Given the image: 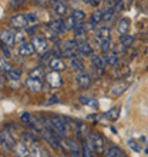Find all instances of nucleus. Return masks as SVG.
<instances>
[{
    "label": "nucleus",
    "mask_w": 148,
    "mask_h": 157,
    "mask_svg": "<svg viewBox=\"0 0 148 157\" xmlns=\"http://www.w3.org/2000/svg\"><path fill=\"white\" fill-rule=\"evenodd\" d=\"M46 126L50 128H53L54 132L57 133L60 137H66L67 136V126L64 123V120L61 117H57V116H53L50 119L46 120Z\"/></svg>",
    "instance_id": "1"
},
{
    "label": "nucleus",
    "mask_w": 148,
    "mask_h": 157,
    "mask_svg": "<svg viewBox=\"0 0 148 157\" xmlns=\"http://www.w3.org/2000/svg\"><path fill=\"white\" fill-rule=\"evenodd\" d=\"M88 143H90V146L93 147L94 153H97V154L104 153V140L100 134H97V133H90Z\"/></svg>",
    "instance_id": "2"
},
{
    "label": "nucleus",
    "mask_w": 148,
    "mask_h": 157,
    "mask_svg": "<svg viewBox=\"0 0 148 157\" xmlns=\"http://www.w3.org/2000/svg\"><path fill=\"white\" fill-rule=\"evenodd\" d=\"M2 139H0V143H2V149H3V151H12V149H14V146H16V143H14V140L12 139V136H10V133L6 132V130H2Z\"/></svg>",
    "instance_id": "3"
},
{
    "label": "nucleus",
    "mask_w": 148,
    "mask_h": 157,
    "mask_svg": "<svg viewBox=\"0 0 148 157\" xmlns=\"http://www.w3.org/2000/svg\"><path fill=\"white\" fill-rule=\"evenodd\" d=\"M10 26H12L13 29H24V27H27L29 26V23H27V16H24V14H14V16L10 19Z\"/></svg>",
    "instance_id": "4"
},
{
    "label": "nucleus",
    "mask_w": 148,
    "mask_h": 157,
    "mask_svg": "<svg viewBox=\"0 0 148 157\" xmlns=\"http://www.w3.org/2000/svg\"><path fill=\"white\" fill-rule=\"evenodd\" d=\"M49 27L51 32H54V34H64L66 32V23L63 19H53L49 23Z\"/></svg>",
    "instance_id": "5"
},
{
    "label": "nucleus",
    "mask_w": 148,
    "mask_h": 157,
    "mask_svg": "<svg viewBox=\"0 0 148 157\" xmlns=\"http://www.w3.org/2000/svg\"><path fill=\"white\" fill-rule=\"evenodd\" d=\"M50 6L53 9V12L57 16H66L67 14V6L63 0H50Z\"/></svg>",
    "instance_id": "6"
},
{
    "label": "nucleus",
    "mask_w": 148,
    "mask_h": 157,
    "mask_svg": "<svg viewBox=\"0 0 148 157\" xmlns=\"http://www.w3.org/2000/svg\"><path fill=\"white\" fill-rule=\"evenodd\" d=\"M31 43H33L36 52H39V53H46V52L49 50V43H47L46 37H43V36H37V37H34Z\"/></svg>",
    "instance_id": "7"
},
{
    "label": "nucleus",
    "mask_w": 148,
    "mask_h": 157,
    "mask_svg": "<svg viewBox=\"0 0 148 157\" xmlns=\"http://www.w3.org/2000/svg\"><path fill=\"white\" fill-rule=\"evenodd\" d=\"M128 89V84L124 82H115L113 86H111L110 89V94L113 96V97H118V96H121L124 93V91Z\"/></svg>",
    "instance_id": "8"
},
{
    "label": "nucleus",
    "mask_w": 148,
    "mask_h": 157,
    "mask_svg": "<svg viewBox=\"0 0 148 157\" xmlns=\"http://www.w3.org/2000/svg\"><path fill=\"white\" fill-rule=\"evenodd\" d=\"M46 82L49 83L51 87H60L63 84V80L58 75V71H50L49 75L46 76Z\"/></svg>",
    "instance_id": "9"
},
{
    "label": "nucleus",
    "mask_w": 148,
    "mask_h": 157,
    "mask_svg": "<svg viewBox=\"0 0 148 157\" xmlns=\"http://www.w3.org/2000/svg\"><path fill=\"white\" fill-rule=\"evenodd\" d=\"M17 52H19V54L23 56V57H29V56H31V54L36 52V49H34L33 43H27V41H24V43H21V44L19 46Z\"/></svg>",
    "instance_id": "10"
},
{
    "label": "nucleus",
    "mask_w": 148,
    "mask_h": 157,
    "mask_svg": "<svg viewBox=\"0 0 148 157\" xmlns=\"http://www.w3.org/2000/svg\"><path fill=\"white\" fill-rule=\"evenodd\" d=\"M26 86L29 87L30 91H33V93H39V91L43 89V83H41V80H39V78L29 77L27 80H26Z\"/></svg>",
    "instance_id": "11"
},
{
    "label": "nucleus",
    "mask_w": 148,
    "mask_h": 157,
    "mask_svg": "<svg viewBox=\"0 0 148 157\" xmlns=\"http://www.w3.org/2000/svg\"><path fill=\"white\" fill-rule=\"evenodd\" d=\"M14 153H16L17 157H29L30 156V150L29 146L24 144V143H16L14 146Z\"/></svg>",
    "instance_id": "12"
},
{
    "label": "nucleus",
    "mask_w": 148,
    "mask_h": 157,
    "mask_svg": "<svg viewBox=\"0 0 148 157\" xmlns=\"http://www.w3.org/2000/svg\"><path fill=\"white\" fill-rule=\"evenodd\" d=\"M110 34H111L110 27H107V26L100 27V29L97 30V33H95V40H98V44H100V41L110 40Z\"/></svg>",
    "instance_id": "13"
},
{
    "label": "nucleus",
    "mask_w": 148,
    "mask_h": 157,
    "mask_svg": "<svg viewBox=\"0 0 148 157\" xmlns=\"http://www.w3.org/2000/svg\"><path fill=\"white\" fill-rule=\"evenodd\" d=\"M14 41H16V36H14L12 32H9V30H3V32H2V43H4V44L9 46V47H13V46H14Z\"/></svg>",
    "instance_id": "14"
},
{
    "label": "nucleus",
    "mask_w": 148,
    "mask_h": 157,
    "mask_svg": "<svg viewBox=\"0 0 148 157\" xmlns=\"http://www.w3.org/2000/svg\"><path fill=\"white\" fill-rule=\"evenodd\" d=\"M74 36L77 39H86L87 37V27L83 21H77V25L74 27Z\"/></svg>",
    "instance_id": "15"
},
{
    "label": "nucleus",
    "mask_w": 148,
    "mask_h": 157,
    "mask_svg": "<svg viewBox=\"0 0 148 157\" xmlns=\"http://www.w3.org/2000/svg\"><path fill=\"white\" fill-rule=\"evenodd\" d=\"M49 66L51 70L54 71H63L64 69H66V64H64V62H63L61 59H58V57H54L51 59L49 62Z\"/></svg>",
    "instance_id": "16"
},
{
    "label": "nucleus",
    "mask_w": 148,
    "mask_h": 157,
    "mask_svg": "<svg viewBox=\"0 0 148 157\" xmlns=\"http://www.w3.org/2000/svg\"><path fill=\"white\" fill-rule=\"evenodd\" d=\"M76 80H77L78 86L81 87V89H84V90H86V89H88V87H90V84H91L90 76L86 75V73H80V75L77 76V78H76Z\"/></svg>",
    "instance_id": "17"
},
{
    "label": "nucleus",
    "mask_w": 148,
    "mask_h": 157,
    "mask_svg": "<svg viewBox=\"0 0 148 157\" xmlns=\"http://www.w3.org/2000/svg\"><path fill=\"white\" fill-rule=\"evenodd\" d=\"M78 54L81 56H91L93 54V47L86 41H78V47H77Z\"/></svg>",
    "instance_id": "18"
},
{
    "label": "nucleus",
    "mask_w": 148,
    "mask_h": 157,
    "mask_svg": "<svg viewBox=\"0 0 148 157\" xmlns=\"http://www.w3.org/2000/svg\"><path fill=\"white\" fill-rule=\"evenodd\" d=\"M67 147H68V150H70L71 157H80V151H81V149L78 147V143L76 140L68 139V140H67Z\"/></svg>",
    "instance_id": "19"
},
{
    "label": "nucleus",
    "mask_w": 148,
    "mask_h": 157,
    "mask_svg": "<svg viewBox=\"0 0 148 157\" xmlns=\"http://www.w3.org/2000/svg\"><path fill=\"white\" fill-rule=\"evenodd\" d=\"M29 150H30V157H43L41 147L37 141H31V143H29Z\"/></svg>",
    "instance_id": "20"
},
{
    "label": "nucleus",
    "mask_w": 148,
    "mask_h": 157,
    "mask_svg": "<svg viewBox=\"0 0 148 157\" xmlns=\"http://www.w3.org/2000/svg\"><path fill=\"white\" fill-rule=\"evenodd\" d=\"M91 63H93V66L95 69H98V70H104V67H105V59L104 57H100V56H95V54H91Z\"/></svg>",
    "instance_id": "21"
},
{
    "label": "nucleus",
    "mask_w": 148,
    "mask_h": 157,
    "mask_svg": "<svg viewBox=\"0 0 148 157\" xmlns=\"http://www.w3.org/2000/svg\"><path fill=\"white\" fill-rule=\"evenodd\" d=\"M103 20H104V12L97 10V12H94L93 14H91V17H90V26H91V27H95L100 21H103Z\"/></svg>",
    "instance_id": "22"
},
{
    "label": "nucleus",
    "mask_w": 148,
    "mask_h": 157,
    "mask_svg": "<svg viewBox=\"0 0 148 157\" xmlns=\"http://www.w3.org/2000/svg\"><path fill=\"white\" fill-rule=\"evenodd\" d=\"M81 157H94V150L86 140H83L81 143Z\"/></svg>",
    "instance_id": "23"
},
{
    "label": "nucleus",
    "mask_w": 148,
    "mask_h": 157,
    "mask_svg": "<svg viewBox=\"0 0 148 157\" xmlns=\"http://www.w3.org/2000/svg\"><path fill=\"white\" fill-rule=\"evenodd\" d=\"M128 29H130V20L127 17H124L121 20H118V25H117V30H118L120 34H127Z\"/></svg>",
    "instance_id": "24"
},
{
    "label": "nucleus",
    "mask_w": 148,
    "mask_h": 157,
    "mask_svg": "<svg viewBox=\"0 0 148 157\" xmlns=\"http://www.w3.org/2000/svg\"><path fill=\"white\" fill-rule=\"evenodd\" d=\"M46 73H44V69L41 66H39V67H34L33 70L30 71V75H29V77H31V78H39V80H43V77H46Z\"/></svg>",
    "instance_id": "25"
},
{
    "label": "nucleus",
    "mask_w": 148,
    "mask_h": 157,
    "mask_svg": "<svg viewBox=\"0 0 148 157\" xmlns=\"http://www.w3.org/2000/svg\"><path fill=\"white\" fill-rule=\"evenodd\" d=\"M6 77L10 80V82H19L21 77V70H17V69H10V70L6 73Z\"/></svg>",
    "instance_id": "26"
},
{
    "label": "nucleus",
    "mask_w": 148,
    "mask_h": 157,
    "mask_svg": "<svg viewBox=\"0 0 148 157\" xmlns=\"http://www.w3.org/2000/svg\"><path fill=\"white\" fill-rule=\"evenodd\" d=\"M120 43H121V46L123 47H130V46L134 43V36H131V34H121L120 36Z\"/></svg>",
    "instance_id": "27"
},
{
    "label": "nucleus",
    "mask_w": 148,
    "mask_h": 157,
    "mask_svg": "<svg viewBox=\"0 0 148 157\" xmlns=\"http://www.w3.org/2000/svg\"><path fill=\"white\" fill-rule=\"evenodd\" d=\"M105 117H107L108 120H111V121H115V120L120 117V107H113V109H110V110L105 113Z\"/></svg>",
    "instance_id": "28"
},
{
    "label": "nucleus",
    "mask_w": 148,
    "mask_h": 157,
    "mask_svg": "<svg viewBox=\"0 0 148 157\" xmlns=\"http://www.w3.org/2000/svg\"><path fill=\"white\" fill-rule=\"evenodd\" d=\"M104 59H105V63L110 64V66H117V64L120 63V57L115 53H108Z\"/></svg>",
    "instance_id": "29"
},
{
    "label": "nucleus",
    "mask_w": 148,
    "mask_h": 157,
    "mask_svg": "<svg viewBox=\"0 0 148 157\" xmlns=\"http://www.w3.org/2000/svg\"><path fill=\"white\" fill-rule=\"evenodd\" d=\"M70 66L73 67L76 71H78V73H84V66H83V63L80 62V60H77V59H70Z\"/></svg>",
    "instance_id": "30"
},
{
    "label": "nucleus",
    "mask_w": 148,
    "mask_h": 157,
    "mask_svg": "<svg viewBox=\"0 0 148 157\" xmlns=\"http://www.w3.org/2000/svg\"><path fill=\"white\" fill-rule=\"evenodd\" d=\"M115 13H117V12H115L114 7H107L105 10H104V21L110 23V21L113 20V17H114Z\"/></svg>",
    "instance_id": "31"
},
{
    "label": "nucleus",
    "mask_w": 148,
    "mask_h": 157,
    "mask_svg": "<svg viewBox=\"0 0 148 157\" xmlns=\"http://www.w3.org/2000/svg\"><path fill=\"white\" fill-rule=\"evenodd\" d=\"M64 23H66V29L67 30H74V27H76V25H77V21H76V19L73 17V14L67 17L66 20H64Z\"/></svg>",
    "instance_id": "32"
},
{
    "label": "nucleus",
    "mask_w": 148,
    "mask_h": 157,
    "mask_svg": "<svg viewBox=\"0 0 148 157\" xmlns=\"http://www.w3.org/2000/svg\"><path fill=\"white\" fill-rule=\"evenodd\" d=\"M100 49H101V52L103 53H108L111 49V43L110 40H103V41H100Z\"/></svg>",
    "instance_id": "33"
},
{
    "label": "nucleus",
    "mask_w": 148,
    "mask_h": 157,
    "mask_svg": "<svg viewBox=\"0 0 148 157\" xmlns=\"http://www.w3.org/2000/svg\"><path fill=\"white\" fill-rule=\"evenodd\" d=\"M73 17L76 19V21H83L84 19H86V13L83 12V10H74Z\"/></svg>",
    "instance_id": "34"
},
{
    "label": "nucleus",
    "mask_w": 148,
    "mask_h": 157,
    "mask_svg": "<svg viewBox=\"0 0 148 157\" xmlns=\"http://www.w3.org/2000/svg\"><path fill=\"white\" fill-rule=\"evenodd\" d=\"M27 23H29V26H27V27H30V26H37V23H39V19H37L36 14H33V13L27 14Z\"/></svg>",
    "instance_id": "35"
},
{
    "label": "nucleus",
    "mask_w": 148,
    "mask_h": 157,
    "mask_svg": "<svg viewBox=\"0 0 148 157\" xmlns=\"http://www.w3.org/2000/svg\"><path fill=\"white\" fill-rule=\"evenodd\" d=\"M0 66H2V73H7V71L10 70V66L6 63L4 56H2V59H0Z\"/></svg>",
    "instance_id": "36"
},
{
    "label": "nucleus",
    "mask_w": 148,
    "mask_h": 157,
    "mask_svg": "<svg viewBox=\"0 0 148 157\" xmlns=\"http://www.w3.org/2000/svg\"><path fill=\"white\" fill-rule=\"evenodd\" d=\"M120 153V150L117 147H110L107 150V153H105V157H117Z\"/></svg>",
    "instance_id": "37"
},
{
    "label": "nucleus",
    "mask_w": 148,
    "mask_h": 157,
    "mask_svg": "<svg viewBox=\"0 0 148 157\" xmlns=\"http://www.w3.org/2000/svg\"><path fill=\"white\" fill-rule=\"evenodd\" d=\"M113 3H114V6H113V7L115 9V12H117V13L123 10V7H124L123 0H113Z\"/></svg>",
    "instance_id": "38"
},
{
    "label": "nucleus",
    "mask_w": 148,
    "mask_h": 157,
    "mask_svg": "<svg viewBox=\"0 0 148 157\" xmlns=\"http://www.w3.org/2000/svg\"><path fill=\"white\" fill-rule=\"evenodd\" d=\"M24 3H26V0H12V2H10V6H12V9H19Z\"/></svg>",
    "instance_id": "39"
},
{
    "label": "nucleus",
    "mask_w": 148,
    "mask_h": 157,
    "mask_svg": "<svg viewBox=\"0 0 148 157\" xmlns=\"http://www.w3.org/2000/svg\"><path fill=\"white\" fill-rule=\"evenodd\" d=\"M2 56H6V59L12 56L10 50H9V46H6L4 43H2Z\"/></svg>",
    "instance_id": "40"
},
{
    "label": "nucleus",
    "mask_w": 148,
    "mask_h": 157,
    "mask_svg": "<svg viewBox=\"0 0 148 157\" xmlns=\"http://www.w3.org/2000/svg\"><path fill=\"white\" fill-rule=\"evenodd\" d=\"M128 146H130V147H131V149L134 150V151H137V153L140 151V146L137 144V143H135L134 140H128Z\"/></svg>",
    "instance_id": "41"
},
{
    "label": "nucleus",
    "mask_w": 148,
    "mask_h": 157,
    "mask_svg": "<svg viewBox=\"0 0 148 157\" xmlns=\"http://www.w3.org/2000/svg\"><path fill=\"white\" fill-rule=\"evenodd\" d=\"M20 119H21L23 123H30V121H31V116H30V113H23Z\"/></svg>",
    "instance_id": "42"
},
{
    "label": "nucleus",
    "mask_w": 148,
    "mask_h": 157,
    "mask_svg": "<svg viewBox=\"0 0 148 157\" xmlns=\"http://www.w3.org/2000/svg\"><path fill=\"white\" fill-rule=\"evenodd\" d=\"M16 41L17 43H24V34H21V33H17L16 34Z\"/></svg>",
    "instance_id": "43"
},
{
    "label": "nucleus",
    "mask_w": 148,
    "mask_h": 157,
    "mask_svg": "<svg viewBox=\"0 0 148 157\" xmlns=\"http://www.w3.org/2000/svg\"><path fill=\"white\" fill-rule=\"evenodd\" d=\"M47 2H50V0H36V4L41 6V7H44L46 4H47Z\"/></svg>",
    "instance_id": "44"
},
{
    "label": "nucleus",
    "mask_w": 148,
    "mask_h": 157,
    "mask_svg": "<svg viewBox=\"0 0 148 157\" xmlns=\"http://www.w3.org/2000/svg\"><path fill=\"white\" fill-rule=\"evenodd\" d=\"M101 3V0H91V6H94V7H97V6H98V4Z\"/></svg>",
    "instance_id": "45"
},
{
    "label": "nucleus",
    "mask_w": 148,
    "mask_h": 157,
    "mask_svg": "<svg viewBox=\"0 0 148 157\" xmlns=\"http://www.w3.org/2000/svg\"><path fill=\"white\" fill-rule=\"evenodd\" d=\"M49 103H50V104H54V103H57V99H56V97H51V99L49 100Z\"/></svg>",
    "instance_id": "46"
},
{
    "label": "nucleus",
    "mask_w": 148,
    "mask_h": 157,
    "mask_svg": "<svg viewBox=\"0 0 148 157\" xmlns=\"http://www.w3.org/2000/svg\"><path fill=\"white\" fill-rule=\"evenodd\" d=\"M117 157H127V156H125V154H124L123 151H121V150H120V153H118V156H117Z\"/></svg>",
    "instance_id": "47"
},
{
    "label": "nucleus",
    "mask_w": 148,
    "mask_h": 157,
    "mask_svg": "<svg viewBox=\"0 0 148 157\" xmlns=\"http://www.w3.org/2000/svg\"><path fill=\"white\" fill-rule=\"evenodd\" d=\"M84 3H91V0H83Z\"/></svg>",
    "instance_id": "48"
},
{
    "label": "nucleus",
    "mask_w": 148,
    "mask_h": 157,
    "mask_svg": "<svg viewBox=\"0 0 148 157\" xmlns=\"http://www.w3.org/2000/svg\"><path fill=\"white\" fill-rule=\"evenodd\" d=\"M60 157H67V156H66V154H63V156H60Z\"/></svg>",
    "instance_id": "49"
}]
</instances>
